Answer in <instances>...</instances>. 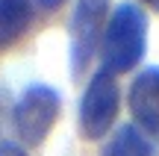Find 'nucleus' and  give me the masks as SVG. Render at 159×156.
Wrapping results in <instances>:
<instances>
[{
	"label": "nucleus",
	"instance_id": "10",
	"mask_svg": "<svg viewBox=\"0 0 159 156\" xmlns=\"http://www.w3.org/2000/svg\"><path fill=\"white\" fill-rule=\"evenodd\" d=\"M142 3H144V6H150L153 12H159V0H142Z\"/></svg>",
	"mask_w": 159,
	"mask_h": 156
},
{
	"label": "nucleus",
	"instance_id": "6",
	"mask_svg": "<svg viewBox=\"0 0 159 156\" xmlns=\"http://www.w3.org/2000/svg\"><path fill=\"white\" fill-rule=\"evenodd\" d=\"M33 24V0H0V50L24 38Z\"/></svg>",
	"mask_w": 159,
	"mask_h": 156
},
{
	"label": "nucleus",
	"instance_id": "8",
	"mask_svg": "<svg viewBox=\"0 0 159 156\" xmlns=\"http://www.w3.org/2000/svg\"><path fill=\"white\" fill-rule=\"evenodd\" d=\"M0 156H27V150L18 141H0Z\"/></svg>",
	"mask_w": 159,
	"mask_h": 156
},
{
	"label": "nucleus",
	"instance_id": "2",
	"mask_svg": "<svg viewBox=\"0 0 159 156\" xmlns=\"http://www.w3.org/2000/svg\"><path fill=\"white\" fill-rule=\"evenodd\" d=\"M59 112H62V94L56 88L35 82L18 97L15 109H12V124L15 133L21 136L24 145H41L47 139V133L53 130Z\"/></svg>",
	"mask_w": 159,
	"mask_h": 156
},
{
	"label": "nucleus",
	"instance_id": "4",
	"mask_svg": "<svg viewBox=\"0 0 159 156\" xmlns=\"http://www.w3.org/2000/svg\"><path fill=\"white\" fill-rule=\"evenodd\" d=\"M109 0H77L68 24V50H71V74L80 77L97 53L106 29Z\"/></svg>",
	"mask_w": 159,
	"mask_h": 156
},
{
	"label": "nucleus",
	"instance_id": "3",
	"mask_svg": "<svg viewBox=\"0 0 159 156\" xmlns=\"http://www.w3.org/2000/svg\"><path fill=\"white\" fill-rule=\"evenodd\" d=\"M118 106H121V91H118V82H115L112 74L106 71H97L94 77L89 80L83 97H80L77 106V124H80V133L85 139H103V136L112 130L115 115H118Z\"/></svg>",
	"mask_w": 159,
	"mask_h": 156
},
{
	"label": "nucleus",
	"instance_id": "7",
	"mask_svg": "<svg viewBox=\"0 0 159 156\" xmlns=\"http://www.w3.org/2000/svg\"><path fill=\"white\" fill-rule=\"evenodd\" d=\"M150 150L153 147H150L148 136L139 127H133V124H124V127H118L109 136V141L103 145L100 156H153Z\"/></svg>",
	"mask_w": 159,
	"mask_h": 156
},
{
	"label": "nucleus",
	"instance_id": "5",
	"mask_svg": "<svg viewBox=\"0 0 159 156\" xmlns=\"http://www.w3.org/2000/svg\"><path fill=\"white\" fill-rule=\"evenodd\" d=\"M130 112L142 133L159 136V68H144L127 94Z\"/></svg>",
	"mask_w": 159,
	"mask_h": 156
},
{
	"label": "nucleus",
	"instance_id": "9",
	"mask_svg": "<svg viewBox=\"0 0 159 156\" xmlns=\"http://www.w3.org/2000/svg\"><path fill=\"white\" fill-rule=\"evenodd\" d=\"M35 6H41V9H56V6H62L65 0H33Z\"/></svg>",
	"mask_w": 159,
	"mask_h": 156
},
{
	"label": "nucleus",
	"instance_id": "1",
	"mask_svg": "<svg viewBox=\"0 0 159 156\" xmlns=\"http://www.w3.org/2000/svg\"><path fill=\"white\" fill-rule=\"evenodd\" d=\"M148 47V18L136 3H121L109 15L100 38V65L106 74H127L144 56Z\"/></svg>",
	"mask_w": 159,
	"mask_h": 156
}]
</instances>
